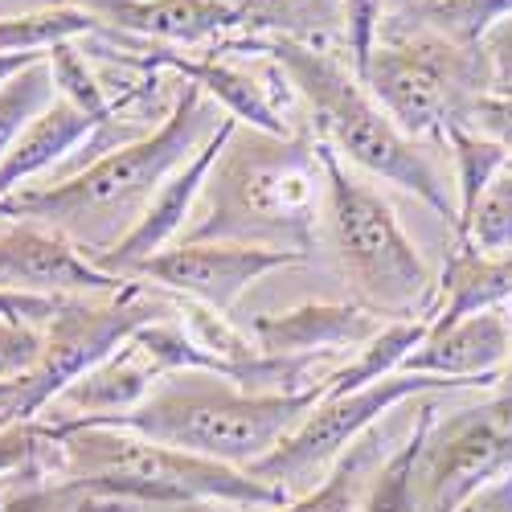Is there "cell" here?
Returning a JSON list of instances; mask_svg holds the SVG:
<instances>
[{
  "instance_id": "cell-1",
  "label": "cell",
  "mask_w": 512,
  "mask_h": 512,
  "mask_svg": "<svg viewBox=\"0 0 512 512\" xmlns=\"http://www.w3.org/2000/svg\"><path fill=\"white\" fill-rule=\"evenodd\" d=\"M222 119L226 111L213 99H205L201 87L185 82L156 132L132 136L127 144L95 156L91 164L74 168L70 177L54 185L21 189L5 197L0 201V218L41 222L66 234L70 242H78L91 259H99L103 250H111L144 218L156 189L185 160L197 156V148L218 132Z\"/></svg>"
},
{
  "instance_id": "cell-2",
  "label": "cell",
  "mask_w": 512,
  "mask_h": 512,
  "mask_svg": "<svg viewBox=\"0 0 512 512\" xmlns=\"http://www.w3.org/2000/svg\"><path fill=\"white\" fill-rule=\"evenodd\" d=\"M324 197V144L312 127L275 136L238 123L209 168L181 242H242L312 259Z\"/></svg>"
},
{
  "instance_id": "cell-3",
  "label": "cell",
  "mask_w": 512,
  "mask_h": 512,
  "mask_svg": "<svg viewBox=\"0 0 512 512\" xmlns=\"http://www.w3.org/2000/svg\"><path fill=\"white\" fill-rule=\"evenodd\" d=\"M234 46L271 58L283 78L291 82L295 99L308 107L312 136L328 144L340 160L369 177H381L406 193H414L422 205H431L439 218L455 230L459 205L447 193V181L439 168L422 156L418 140H410L402 127L377 107V99L365 91L345 50L328 46H304L287 37H226Z\"/></svg>"
},
{
  "instance_id": "cell-4",
  "label": "cell",
  "mask_w": 512,
  "mask_h": 512,
  "mask_svg": "<svg viewBox=\"0 0 512 512\" xmlns=\"http://www.w3.org/2000/svg\"><path fill=\"white\" fill-rule=\"evenodd\" d=\"M320 402V394H250L238 381L213 369H181L168 373L160 386L127 414L91 418L82 426H115L140 439L177 447L201 459H218L250 472L267 459L300 418ZM54 422V418H50Z\"/></svg>"
},
{
  "instance_id": "cell-5",
  "label": "cell",
  "mask_w": 512,
  "mask_h": 512,
  "mask_svg": "<svg viewBox=\"0 0 512 512\" xmlns=\"http://www.w3.org/2000/svg\"><path fill=\"white\" fill-rule=\"evenodd\" d=\"M50 426L62 443L58 476L82 484L87 492L123 496L136 504L213 500L242 512L287 504V496L275 492L271 484L218 459H201L177 447L140 439L132 431H115V426H82V422H50Z\"/></svg>"
},
{
  "instance_id": "cell-6",
  "label": "cell",
  "mask_w": 512,
  "mask_h": 512,
  "mask_svg": "<svg viewBox=\"0 0 512 512\" xmlns=\"http://www.w3.org/2000/svg\"><path fill=\"white\" fill-rule=\"evenodd\" d=\"M324 168V222L340 275L353 287V300L386 320H426L435 304V279L426 271L418 246L406 238L402 222L394 218L390 201L357 181L328 144Z\"/></svg>"
},
{
  "instance_id": "cell-7",
  "label": "cell",
  "mask_w": 512,
  "mask_h": 512,
  "mask_svg": "<svg viewBox=\"0 0 512 512\" xmlns=\"http://www.w3.org/2000/svg\"><path fill=\"white\" fill-rule=\"evenodd\" d=\"M361 82L410 140H447L472 99L492 91L480 46H459L422 17L381 25Z\"/></svg>"
},
{
  "instance_id": "cell-8",
  "label": "cell",
  "mask_w": 512,
  "mask_h": 512,
  "mask_svg": "<svg viewBox=\"0 0 512 512\" xmlns=\"http://www.w3.org/2000/svg\"><path fill=\"white\" fill-rule=\"evenodd\" d=\"M177 312H181L177 295L156 291L136 279H127L111 295H66L54 320L41 328V340H46L41 345V361L33 365V373L21 377V390H17L9 418L13 422L41 418L70 381H78L87 369L107 361L132 332H140L152 320H168Z\"/></svg>"
},
{
  "instance_id": "cell-9",
  "label": "cell",
  "mask_w": 512,
  "mask_h": 512,
  "mask_svg": "<svg viewBox=\"0 0 512 512\" xmlns=\"http://www.w3.org/2000/svg\"><path fill=\"white\" fill-rule=\"evenodd\" d=\"M492 381H451V377H426V373H390L353 394H320V402L300 418V426L267 455L250 467L254 480L271 484L287 500L312 492L316 480L332 472V463L345 455L369 426L390 418L398 406L431 394H459V390H480Z\"/></svg>"
},
{
  "instance_id": "cell-10",
  "label": "cell",
  "mask_w": 512,
  "mask_h": 512,
  "mask_svg": "<svg viewBox=\"0 0 512 512\" xmlns=\"http://www.w3.org/2000/svg\"><path fill=\"white\" fill-rule=\"evenodd\" d=\"M512 472V394L435 418L414 467L418 512H455L484 484Z\"/></svg>"
},
{
  "instance_id": "cell-11",
  "label": "cell",
  "mask_w": 512,
  "mask_h": 512,
  "mask_svg": "<svg viewBox=\"0 0 512 512\" xmlns=\"http://www.w3.org/2000/svg\"><path fill=\"white\" fill-rule=\"evenodd\" d=\"M308 263L304 254L267 250V246H242V242H173L168 250L144 259L127 279L168 291L177 300L230 312L250 283H259L271 271Z\"/></svg>"
},
{
  "instance_id": "cell-12",
  "label": "cell",
  "mask_w": 512,
  "mask_h": 512,
  "mask_svg": "<svg viewBox=\"0 0 512 512\" xmlns=\"http://www.w3.org/2000/svg\"><path fill=\"white\" fill-rule=\"evenodd\" d=\"M123 283L99 271L66 234L25 218H0V287L29 295H111Z\"/></svg>"
},
{
  "instance_id": "cell-13",
  "label": "cell",
  "mask_w": 512,
  "mask_h": 512,
  "mask_svg": "<svg viewBox=\"0 0 512 512\" xmlns=\"http://www.w3.org/2000/svg\"><path fill=\"white\" fill-rule=\"evenodd\" d=\"M234 127H238V119L226 115V119L218 123V132H213V136L197 148V156L185 160L177 173L156 189V197H152L148 209H144V218H140L132 230H127L111 250H103L99 259H91L99 271L127 279L144 259H152V254H160V250H168L173 242H181V234H185V226H189V218H193V209H197V197H201V189H205V181H209V168L218 164L222 148H226L230 136H234Z\"/></svg>"
},
{
  "instance_id": "cell-14",
  "label": "cell",
  "mask_w": 512,
  "mask_h": 512,
  "mask_svg": "<svg viewBox=\"0 0 512 512\" xmlns=\"http://www.w3.org/2000/svg\"><path fill=\"white\" fill-rule=\"evenodd\" d=\"M87 9L103 33L127 41H156V46H201L226 41L234 33L230 0H70Z\"/></svg>"
},
{
  "instance_id": "cell-15",
  "label": "cell",
  "mask_w": 512,
  "mask_h": 512,
  "mask_svg": "<svg viewBox=\"0 0 512 512\" xmlns=\"http://www.w3.org/2000/svg\"><path fill=\"white\" fill-rule=\"evenodd\" d=\"M386 316L353 304H300L291 312L254 316L246 324L263 357H316V353H357L381 332Z\"/></svg>"
},
{
  "instance_id": "cell-16",
  "label": "cell",
  "mask_w": 512,
  "mask_h": 512,
  "mask_svg": "<svg viewBox=\"0 0 512 512\" xmlns=\"http://www.w3.org/2000/svg\"><path fill=\"white\" fill-rule=\"evenodd\" d=\"M164 377L168 373H164L160 357L152 353V345L144 340V332H132L107 361H99L95 369H87L78 381H70V386L54 398V406L41 418H54V422L115 418V414L136 410Z\"/></svg>"
},
{
  "instance_id": "cell-17",
  "label": "cell",
  "mask_w": 512,
  "mask_h": 512,
  "mask_svg": "<svg viewBox=\"0 0 512 512\" xmlns=\"http://www.w3.org/2000/svg\"><path fill=\"white\" fill-rule=\"evenodd\" d=\"M512 353V324L504 308L463 316L447 328H426L422 345L406 357V373L451 377V381H492L500 386V373Z\"/></svg>"
},
{
  "instance_id": "cell-18",
  "label": "cell",
  "mask_w": 512,
  "mask_h": 512,
  "mask_svg": "<svg viewBox=\"0 0 512 512\" xmlns=\"http://www.w3.org/2000/svg\"><path fill=\"white\" fill-rule=\"evenodd\" d=\"M99 132H103V123H99L95 115H87L82 107H74L70 99L58 95V99L21 132V140L13 144V152L0 160V201L13 197V193H21L33 177L50 173L54 164H62L74 148L91 144Z\"/></svg>"
},
{
  "instance_id": "cell-19",
  "label": "cell",
  "mask_w": 512,
  "mask_h": 512,
  "mask_svg": "<svg viewBox=\"0 0 512 512\" xmlns=\"http://www.w3.org/2000/svg\"><path fill=\"white\" fill-rule=\"evenodd\" d=\"M512 304V250L488 254L476 246H459L447 254V267L435 283V304L426 328H447L463 316H480Z\"/></svg>"
},
{
  "instance_id": "cell-20",
  "label": "cell",
  "mask_w": 512,
  "mask_h": 512,
  "mask_svg": "<svg viewBox=\"0 0 512 512\" xmlns=\"http://www.w3.org/2000/svg\"><path fill=\"white\" fill-rule=\"evenodd\" d=\"M238 37H287L304 46L345 50L340 0H230Z\"/></svg>"
},
{
  "instance_id": "cell-21",
  "label": "cell",
  "mask_w": 512,
  "mask_h": 512,
  "mask_svg": "<svg viewBox=\"0 0 512 512\" xmlns=\"http://www.w3.org/2000/svg\"><path fill=\"white\" fill-rule=\"evenodd\" d=\"M381 422H386V418H381ZM381 422L369 426V431L332 463V472L312 492L295 496V500H287L279 508H250V512H361V500H365V488H369L373 472L381 467V459H386L402 443L398 439L394 447H386L390 443V431ZM406 431H410V426H406Z\"/></svg>"
},
{
  "instance_id": "cell-22",
  "label": "cell",
  "mask_w": 512,
  "mask_h": 512,
  "mask_svg": "<svg viewBox=\"0 0 512 512\" xmlns=\"http://www.w3.org/2000/svg\"><path fill=\"white\" fill-rule=\"evenodd\" d=\"M439 410H435V394L431 398H414V422L402 435V443L381 459V467L373 472L361 512H418V496H414V467L422 455V443L431 435Z\"/></svg>"
},
{
  "instance_id": "cell-23",
  "label": "cell",
  "mask_w": 512,
  "mask_h": 512,
  "mask_svg": "<svg viewBox=\"0 0 512 512\" xmlns=\"http://www.w3.org/2000/svg\"><path fill=\"white\" fill-rule=\"evenodd\" d=\"M103 25L78 5H50L17 17H0V54H37L50 58V50L70 46V41L99 37Z\"/></svg>"
},
{
  "instance_id": "cell-24",
  "label": "cell",
  "mask_w": 512,
  "mask_h": 512,
  "mask_svg": "<svg viewBox=\"0 0 512 512\" xmlns=\"http://www.w3.org/2000/svg\"><path fill=\"white\" fill-rule=\"evenodd\" d=\"M422 336H426V320H386L369 345H361L328 377L324 394H353V390H365L390 373H402L406 357L422 345Z\"/></svg>"
},
{
  "instance_id": "cell-25",
  "label": "cell",
  "mask_w": 512,
  "mask_h": 512,
  "mask_svg": "<svg viewBox=\"0 0 512 512\" xmlns=\"http://www.w3.org/2000/svg\"><path fill=\"white\" fill-rule=\"evenodd\" d=\"M62 443L46 418L9 422L0 414V484L9 480H50L58 476Z\"/></svg>"
},
{
  "instance_id": "cell-26",
  "label": "cell",
  "mask_w": 512,
  "mask_h": 512,
  "mask_svg": "<svg viewBox=\"0 0 512 512\" xmlns=\"http://www.w3.org/2000/svg\"><path fill=\"white\" fill-rule=\"evenodd\" d=\"M447 144H451V156H455V189H459L455 205H459V222H463L467 213L476 209L480 193L508 168L512 156L496 140L472 132V127H451ZM459 222H455V230H459Z\"/></svg>"
},
{
  "instance_id": "cell-27",
  "label": "cell",
  "mask_w": 512,
  "mask_h": 512,
  "mask_svg": "<svg viewBox=\"0 0 512 512\" xmlns=\"http://www.w3.org/2000/svg\"><path fill=\"white\" fill-rule=\"evenodd\" d=\"M54 99H58V87H54V70H50L46 58L25 66L21 74H13L5 87H0V160L13 152V144L21 140V132Z\"/></svg>"
},
{
  "instance_id": "cell-28",
  "label": "cell",
  "mask_w": 512,
  "mask_h": 512,
  "mask_svg": "<svg viewBox=\"0 0 512 512\" xmlns=\"http://www.w3.org/2000/svg\"><path fill=\"white\" fill-rule=\"evenodd\" d=\"M455 242L488 250V254H508L512 250V168H504V173L480 193L476 209L459 222Z\"/></svg>"
},
{
  "instance_id": "cell-29",
  "label": "cell",
  "mask_w": 512,
  "mask_h": 512,
  "mask_svg": "<svg viewBox=\"0 0 512 512\" xmlns=\"http://www.w3.org/2000/svg\"><path fill=\"white\" fill-rule=\"evenodd\" d=\"M418 17L459 46H480L492 25L512 17V0H435Z\"/></svg>"
},
{
  "instance_id": "cell-30",
  "label": "cell",
  "mask_w": 512,
  "mask_h": 512,
  "mask_svg": "<svg viewBox=\"0 0 512 512\" xmlns=\"http://www.w3.org/2000/svg\"><path fill=\"white\" fill-rule=\"evenodd\" d=\"M82 500V488L74 480L50 476V480H13L0 492V512H74Z\"/></svg>"
},
{
  "instance_id": "cell-31",
  "label": "cell",
  "mask_w": 512,
  "mask_h": 512,
  "mask_svg": "<svg viewBox=\"0 0 512 512\" xmlns=\"http://www.w3.org/2000/svg\"><path fill=\"white\" fill-rule=\"evenodd\" d=\"M340 13H345V54L361 78L365 62L373 58L377 50V37H381V25H386V0H340Z\"/></svg>"
},
{
  "instance_id": "cell-32",
  "label": "cell",
  "mask_w": 512,
  "mask_h": 512,
  "mask_svg": "<svg viewBox=\"0 0 512 512\" xmlns=\"http://www.w3.org/2000/svg\"><path fill=\"white\" fill-rule=\"evenodd\" d=\"M41 345H46L41 328L0 320V381H17L33 373V365L41 361Z\"/></svg>"
},
{
  "instance_id": "cell-33",
  "label": "cell",
  "mask_w": 512,
  "mask_h": 512,
  "mask_svg": "<svg viewBox=\"0 0 512 512\" xmlns=\"http://www.w3.org/2000/svg\"><path fill=\"white\" fill-rule=\"evenodd\" d=\"M459 127H472V132L496 140V144L512 156V95L488 91V95L472 99V107L463 111V123H459Z\"/></svg>"
},
{
  "instance_id": "cell-34",
  "label": "cell",
  "mask_w": 512,
  "mask_h": 512,
  "mask_svg": "<svg viewBox=\"0 0 512 512\" xmlns=\"http://www.w3.org/2000/svg\"><path fill=\"white\" fill-rule=\"evenodd\" d=\"M480 54L488 66V87L496 95H512V17L492 25L480 41Z\"/></svg>"
},
{
  "instance_id": "cell-35",
  "label": "cell",
  "mask_w": 512,
  "mask_h": 512,
  "mask_svg": "<svg viewBox=\"0 0 512 512\" xmlns=\"http://www.w3.org/2000/svg\"><path fill=\"white\" fill-rule=\"evenodd\" d=\"M455 512H512V472L484 484L476 496H467Z\"/></svg>"
},
{
  "instance_id": "cell-36",
  "label": "cell",
  "mask_w": 512,
  "mask_h": 512,
  "mask_svg": "<svg viewBox=\"0 0 512 512\" xmlns=\"http://www.w3.org/2000/svg\"><path fill=\"white\" fill-rule=\"evenodd\" d=\"M82 488V484H78ZM144 504L123 500V496H103V492H87L82 488V500L74 504V512H140Z\"/></svg>"
},
{
  "instance_id": "cell-37",
  "label": "cell",
  "mask_w": 512,
  "mask_h": 512,
  "mask_svg": "<svg viewBox=\"0 0 512 512\" xmlns=\"http://www.w3.org/2000/svg\"><path fill=\"white\" fill-rule=\"evenodd\" d=\"M140 512H242V508L213 504V500H185V504H144Z\"/></svg>"
},
{
  "instance_id": "cell-38",
  "label": "cell",
  "mask_w": 512,
  "mask_h": 512,
  "mask_svg": "<svg viewBox=\"0 0 512 512\" xmlns=\"http://www.w3.org/2000/svg\"><path fill=\"white\" fill-rule=\"evenodd\" d=\"M50 5H70V0H0V17H17V13L50 9Z\"/></svg>"
},
{
  "instance_id": "cell-39",
  "label": "cell",
  "mask_w": 512,
  "mask_h": 512,
  "mask_svg": "<svg viewBox=\"0 0 512 512\" xmlns=\"http://www.w3.org/2000/svg\"><path fill=\"white\" fill-rule=\"evenodd\" d=\"M33 62H41L37 54H0V87L13 78V74H21L25 66H33Z\"/></svg>"
},
{
  "instance_id": "cell-40",
  "label": "cell",
  "mask_w": 512,
  "mask_h": 512,
  "mask_svg": "<svg viewBox=\"0 0 512 512\" xmlns=\"http://www.w3.org/2000/svg\"><path fill=\"white\" fill-rule=\"evenodd\" d=\"M426 9V0H386V21H410Z\"/></svg>"
},
{
  "instance_id": "cell-41",
  "label": "cell",
  "mask_w": 512,
  "mask_h": 512,
  "mask_svg": "<svg viewBox=\"0 0 512 512\" xmlns=\"http://www.w3.org/2000/svg\"><path fill=\"white\" fill-rule=\"evenodd\" d=\"M17 390H21V377L17 381H0V414L9 418V410H13V402H17ZM13 422V418H9Z\"/></svg>"
},
{
  "instance_id": "cell-42",
  "label": "cell",
  "mask_w": 512,
  "mask_h": 512,
  "mask_svg": "<svg viewBox=\"0 0 512 512\" xmlns=\"http://www.w3.org/2000/svg\"><path fill=\"white\" fill-rule=\"evenodd\" d=\"M496 394H512V353H508V365H504V373H500Z\"/></svg>"
},
{
  "instance_id": "cell-43",
  "label": "cell",
  "mask_w": 512,
  "mask_h": 512,
  "mask_svg": "<svg viewBox=\"0 0 512 512\" xmlns=\"http://www.w3.org/2000/svg\"><path fill=\"white\" fill-rule=\"evenodd\" d=\"M9 484H13V480H9ZM9 484H0V492H5V488H9Z\"/></svg>"
},
{
  "instance_id": "cell-44",
  "label": "cell",
  "mask_w": 512,
  "mask_h": 512,
  "mask_svg": "<svg viewBox=\"0 0 512 512\" xmlns=\"http://www.w3.org/2000/svg\"><path fill=\"white\" fill-rule=\"evenodd\" d=\"M426 5H435V0H426Z\"/></svg>"
},
{
  "instance_id": "cell-45",
  "label": "cell",
  "mask_w": 512,
  "mask_h": 512,
  "mask_svg": "<svg viewBox=\"0 0 512 512\" xmlns=\"http://www.w3.org/2000/svg\"><path fill=\"white\" fill-rule=\"evenodd\" d=\"M508 168H512V160H508Z\"/></svg>"
}]
</instances>
